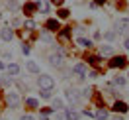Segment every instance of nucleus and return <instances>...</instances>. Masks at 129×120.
<instances>
[{"label":"nucleus","instance_id":"obj_27","mask_svg":"<svg viewBox=\"0 0 129 120\" xmlns=\"http://www.w3.org/2000/svg\"><path fill=\"white\" fill-rule=\"evenodd\" d=\"M8 8L10 10H16L18 8V2H16V0H8Z\"/></svg>","mask_w":129,"mask_h":120},{"label":"nucleus","instance_id":"obj_29","mask_svg":"<svg viewBox=\"0 0 129 120\" xmlns=\"http://www.w3.org/2000/svg\"><path fill=\"white\" fill-rule=\"evenodd\" d=\"M86 77H90V79H96V77H98V71H90Z\"/></svg>","mask_w":129,"mask_h":120},{"label":"nucleus","instance_id":"obj_30","mask_svg":"<svg viewBox=\"0 0 129 120\" xmlns=\"http://www.w3.org/2000/svg\"><path fill=\"white\" fill-rule=\"evenodd\" d=\"M20 120H35V118H33L31 114H24V116H22V118H20Z\"/></svg>","mask_w":129,"mask_h":120},{"label":"nucleus","instance_id":"obj_1","mask_svg":"<svg viewBox=\"0 0 129 120\" xmlns=\"http://www.w3.org/2000/svg\"><path fill=\"white\" fill-rule=\"evenodd\" d=\"M127 57L125 55H113L112 57V61H110V69H123V67H127Z\"/></svg>","mask_w":129,"mask_h":120},{"label":"nucleus","instance_id":"obj_37","mask_svg":"<svg viewBox=\"0 0 129 120\" xmlns=\"http://www.w3.org/2000/svg\"><path fill=\"white\" fill-rule=\"evenodd\" d=\"M127 79H129V75H127Z\"/></svg>","mask_w":129,"mask_h":120},{"label":"nucleus","instance_id":"obj_22","mask_svg":"<svg viewBox=\"0 0 129 120\" xmlns=\"http://www.w3.org/2000/svg\"><path fill=\"white\" fill-rule=\"evenodd\" d=\"M113 85H115V87H125V77L115 75V77H113Z\"/></svg>","mask_w":129,"mask_h":120},{"label":"nucleus","instance_id":"obj_10","mask_svg":"<svg viewBox=\"0 0 129 120\" xmlns=\"http://www.w3.org/2000/svg\"><path fill=\"white\" fill-rule=\"evenodd\" d=\"M113 110L117 112V114H125V112L129 110V106L123 102V100H115V102H113Z\"/></svg>","mask_w":129,"mask_h":120},{"label":"nucleus","instance_id":"obj_31","mask_svg":"<svg viewBox=\"0 0 129 120\" xmlns=\"http://www.w3.org/2000/svg\"><path fill=\"white\" fill-rule=\"evenodd\" d=\"M106 2H108V0H94V4H96V6H104Z\"/></svg>","mask_w":129,"mask_h":120},{"label":"nucleus","instance_id":"obj_3","mask_svg":"<svg viewBox=\"0 0 129 120\" xmlns=\"http://www.w3.org/2000/svg\"><path fill=\"white\" fill-rule=\"evenodd\" d=\"M73 73L76 75V79L82 81L86 75H88V67H86V63H76V65L73 67Z\"/></svg>","mask_w":129,"mask_h":120},{"label":"nucleus","instance_id":"obj_8","mask_svg":"<svg viewBox=\"0 0 129 120\" xmlns=\"http://www.w3.org/2000/svg\"><path fill=\"white\" fill-rule=\"evenodd\" d=\"M35 12H37V4H35V2H25V4H24V14H25V16L31 18Z\"/></svg>","mask_w":129,"mask_h":120},{"label":"nucleus","instance_id":"obj_16","mask_svg":"<svg viewBox=\"0 0 129 120\" xmlns=\"http://www.w3.org/2000/svg\"><path fill=\"white\" fill-rule=\"evenodd\" d=\"M24 104L29 106V108H39V100H37V98H31V96H27L24 100Z\"/></svg>","mask_w":129,"mask_h":120},{"label":"nucleus","instance_id":"obj_17","mask_svg":"<svg viewBox=\"0 0 129 120\" xmlns=\"http://www.w3.org/2000/svg\"><path fill=\"white\" fill-rule=\"evenodd\" d=\"M64 112H67V116H69V120H80V112L73 110V108H64Z\"/></svg>","mask_w":129,"mask_h":120},{"label":"nucleus","instance_id":"obj_2","mask_svg":"<svg viewBox=\"0 0 129 120\" xmlns=\"http://www.w3.org/2000/svg\"><path fill=\"white\" fill-rule=\"evenodd\" d=\"M37 85H39V89H49V91H53L55 79H53L51 75H41V77H37Z\"/></svg>","mask_w":129,"mask_h":120},{"label":"nucleus","instance_id":"obj_7","mask_svg":"<svg viewBox=\"0 0 129 120\" xmlns=\"http://www.w3.org/2000/svg\"><path fill=\"white\" fill-rule=\"evenodd\" d=\"M45 28H47L49 32H59V30H61V24H59L57 18H49L47 22H45Z\"/></svg>","mask_w":129,"mask_h":120},{"label":"nucleus","instance_id":"obj_32","mask_svg":"<svg viewBox=\"0 0 129 120\" xmlns=\"http://www.w3.org/2000/svg\"><path fill=\"white\" fill-rule=\"evenodd\" d=\"M64 0H51V4H55V6H61Z\"/></svg>","mask_w":129,"mask_h":120},{"label":"nucleus","instance_id":"obj_6","mask_svg":"<svg viewBox=\"0 0 129 120\" xmlns=\"http://www.w3.org/2000/svg\"><path fill=\"white\" fill-rule=\"evenodd\" d=\"M64 96H67V100H69V102H73V104H76L78 100H80V96H78V91H74V89H67Z\"/></svg>","mask_w":129,"mask_h":120},{"label":"nucleus","instance_id":"obj_13","mask_svg":"<svg viewBox=\"0 0 129 120\" xmlns=\"http://www.w3.org/2000/svg\"><path fill=\"white\" fill-rule=\"evenodd\" d=\"M108 116H110V114H108V110H106L104 106H100V108L94 112V118L96 120H108Z\"/></svg>","mask_w":129,"mask_h":120},{"label":"nucleus","instance_id":"obj_5","mask_svg":"<svg viewBox=\"0 0 129 120\" xmlns=\"http://www.w3.org/2000/svg\"><path fill=\"white\" fill-rule=\"evenodd\" d=\"M6 100H8V106H10V108H14V110L20 106V96H18V93H8Z\"/></svg>","mask_w":129,"mask_h":120},{"label":"nucleus","instance_id":"obj_21","mask_svg":"<svg viewBox=\"0 0 129 120\" xmlns=\"http://www.w3.org/2000/svg\"><path fill=\"white\" fill-rule=\"evenodd\" d=\"M53 110H64V102L63 100H61V98H55V100H53Z\"/></svg>","mask_w":129,"mask_h":120},{"label":"nucleus","instance_id":"obj_24","mask_svg":"<svg viewBox=\"0 0 129 120\" xmlns=\"http://www.w3.org/2000/svg\"><path fill=\"white\" fill-rule=\"evenodd\" d=\"M57 120H69L67 112H64V110H57Z\"/></svg>","mask_w":129,"mask_h":120},{"label":"nucleus","instance_id":"obj_26","mask_svg":"<svg viewBox=\"0 0 129 120\" xmlns=\"http://www.w3.org/2000/svg\"><path fill=\"white\" fill-rule=\"evenodd\" d=\"M104 38H106L108 41H112L113 38H115V32H106V33H104Z\"/></svg>","mask_w":129,"mask_h":120},{"label":"nucleus","instance_id":"obj_18","mask_svg":"<svg viewBox=\"0 0 129 120\" xmlns=\"http://www.w3.org/2000/svg\"><path fill=\"white\" fill-rule=\"evenodd\" d=\"M108 55H113L112 45H102L100 47V57H108Z\"/></svg>","mask_w":129,"mask_h":120},{"label":"nucleus","instance_id":"obj_34","mask_svg":"<svg viewBox=\"0 0 129 120\" xmlns=\"http://www.w3.org/2000/svg\"><path fill=\"white\" fill-rule=\"evenodd\" d=\"M39 118H41V120H49V116H47V114H41Z\"/></svg>","mask_w":129,"mask_h":120},{"label":"nucleus","instance_id":"obj_25","mask_svg":"<svg viewBox=\"0 0 129 120\" xmlns=\"http://www.w3.org/2000/svg\"><path fill=\"white\" fill-rule=\"evenodd\" d=\"M41 98H51V91H49V89H41Z\"/></svg>","mask_w":129,"mask_h":120},{"label":"nucleus","instance_id":"obj_14","mask_svg":"<svg viewBox=\"0 0 129 120\" xmlns=\"http://www.w3.org/2000/svg\"><path fill=\"white\" fill-rule=\"evenodd\" d=\"M25 69L29 73H35V75H37V73H39V65L35 63V61H25Z\"/></svg>","mask_w":129,"mask_h":120},{"label":"nucleus","instance_id":"obj_33","mask_svg":"<svg viewBox=\"0 0 129 120\" xmlns=\"http://www.w3.org/2000/svg\"><path fill=\"white\" fill-rule=\"evenodd\" d=\"M123 47H125V49H129V38H127L125 41H123Z\"/></svg>","mask_w":129,"mask_h":120},{"label":"nucleus","instance_id":"obj_28","mask_svg":"<svg viewBox=\"0 0 129 120\" xmlns=\"http://www.w3.org/2000/svg\"><path fill=\"white\" fill-rule=\"evenodd\" d=\"M29 51H31V47H29L27 43H24V45H22V53H24V55H27Z\"/></svg>","mask_w":129,"mask_h":120},{"label":"nucleus","instance_id":"obj_9","mask_svg":"<svg viewBox=\"0 0 129 120\" xmlns=\"http://www.w3.org/2000/svg\"><path fill=\"white\" fill-rule=\"evenodd\" d=\"M0 40L2 41H12L14 40V32H12L10 28H2V30H0Z\"/></svg>","mask_w":129,"mask_h":120},{"label":"nucleus","instance_id":"obj_36","mask_svg":"<svg viewBox=\"0 0 129 120\" xmlns=\"http://www.w3.org/2000/svg\"><path fill=\"white\" fill-rule=\"evenodd\" d=\"M0 18H2V12H0Z\"/></svg>","mask_w":129,"mask_h":120},{"label":"nucleus","instance_id":"obj_35","mask_svg":"<svg viewBox=\"0 0 129 120\" xmlns=\"http://www.w3.org/2000/svg\"><path fill=\"white\" fill-rule=\"evenodd\" d=\"M112 120H123V116H121V114H119V116H113Z\"/></svg>","mask_w":129,"mask_h":120},{"label":"nucleus","instance_id":"obj_11","mask_svg":"<svg viewBox=\"0 0 129 120\" xmlns=\"http://www.w3.org/2000/svg\"><path fill=\"white\" fill-rule=\"evenodd\" d=\"M57 38L61 41H67V40H71V28H61L59 32H57Z\"/></svg>","mask_w":129,"mask_h":120},{"label":"nucleus","instance_id":"obj_23","mask_svg":"<svg viewBox=\"0 0 129 120\" xmlns=\"http://www.w3.org/2000/svg\"><path fill=\"white\" fill-rule=\"evenodd\" d=\"M24 28H25V30H29V32H31V30H35V22H33V20H25Z\"/></svg>","mask_w":129,"mask_h":120},{"label":"nucleus","instance_id":"obj_20","mask_svg":"<svg viewBox=\"0 0 129 120\" xmlns=\"http://www.w3.org/2000/svg\"><path fill=\"white\" fill-rule=\"evenodd\" d=\"M78 45H82V47H92L94 43H92V40H88V38H78Z\"/></svg>","mask_w":129,"mask_h":120},{"label":"nucleus","instance_id":"obj_4","mask_svg":"<svg viewBox=\"0 0 129 120\" xmlns=\"http://www.w3.org/2000/svg\"><path fill=\"white\" fill-rule=\"evenodd\" d=\"M49 63L53 65V67H63V51L51 53V55H49Z\"/></svg>","mask_w":129,"mask_h":120},{"label":"nucleus","instance_id":"obj_19","mask_svg":"<svg viewBox=\"0 0 129 120\" xmlns=\"http://www.w3.org/2000/svg\"><path fill=\"white\" fill-rule=\"evenodd\" d=\"M71 16V12L67 8H61V10H57V20H67V18Z\"/></svg>","mask_w":129,"mask_h":120},{"label":"nucleus","instance_id":"obj_12","mask_svg":"<svg viewBox=\"0 0 129 120\" xmlns=\"http://www.w3.org/2000/svg\"><path fill=\"white\" fill-rule=\"evenodd\" d=\"M6 69H8V75H10V77H18V75H20V71H22L18 63H10Z\"/></svg>","mask_w":129,"mask_h":120},{"label":"nucleus","instance_id":"obj_15","mask_svg":"<svg viewBox=\"0 0 129 120\" xmlns=\"http://www.w3.org/2000/svg\"><path fill=\"white\" fill-rule=\"evenodd\" d=\"M86 61H88V65L98 67V65L102 63V57H100V55H88V57H86Z\"/></svg>","mask_w":129,"mask_h":120}]
</instances>
